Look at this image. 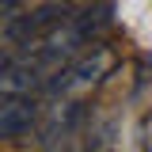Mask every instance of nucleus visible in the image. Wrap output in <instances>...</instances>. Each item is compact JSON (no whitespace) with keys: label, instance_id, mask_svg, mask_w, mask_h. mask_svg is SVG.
<instances>
[{"label":"nucleus","instance_id":"nucleus-1","mask_svg":"<svg viewBox=\"0 0 152 152\" xmlns=\"http://www.w3.org/2000/svg\"><path fill=\"white\" fill-rule=\"evenodd\" d=\"M110 65H114V53L107 46H95L91 53L72 57V61L53 76V84H50L46 91L50 95H80V91H88V88H95L103 76L110 72Z\"/></svg>","mask_w":152,"mask_h":152},{"label":"nucleus","instance_id":"nucleus-3","mask_svg":"<svg viewBox=\"0 0 152 152\" xmlns=\"http://www.w3.org/2000/svg\"><path fill=\"white\" fill-rule=\"evenodd\" d=\"M88 148H91V145H88L84 129L57 133V137H50V141H42V152H88Z\"/></svg>","mask_w":152,"mask_h":152},{"label":"nucleus","instance_id":"nucleus-2","mask_svg":"<svg viewBox=\"0 0 152 152\" xmlns=\"http://www.w3.org/2000/svg\"><path fill=\"white\" fill-rule=\"evenodd\" d=\"M38 122V103L34 95H4L0 103V137L4 141H19L23 133H31Z\"/></svg>","mask_w":152,"mask_h":152}]
</instances>
